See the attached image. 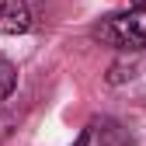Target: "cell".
<instances>
[{
  "mask_svg": "<svg viewBox=\"0 0 146 146\" xmlns=\"http://www.w3.org/2000/svg\"><path fill=\"white\" fill-rule=\"evenodd\" d=\"M98 143H101V146H132L129 132H125L118 122H111V118L101 122V129H98Z\"/></svg>",
  "mask_w": 146,
  "mask_h": 146,
  "instance_id": "3957f363",
  "label": "cell"
},
{
  "mask_svg": "<svg viewBox=\"0 0 146 146\" xmlns=\"http://www.w3.org/2000/svg\"><path fill=\"white\" fill-rule=\"evenodd\" d=\"M94 38L118 52L146 49V7H129L122 14H108L104 21L94 25Z\"/></svg>",
  "mask_w": 146,
  "mask_h": 146,
  "instance_id": "6da1fadb",
  "label": "cell"
},
{
  "mask_svg": "<svg viewBox=\"0 0 146 146\" xmlns=\"http://www.w3.org/2000/svg\"><path fill=\"white\" fill-rule=\"evenodd\" d=\"M28 28H31V7L25 0H0V31L25 35Z\"/></svg>",
  "mask_w": 146,
  "mask_h": 146,
  "instance_id": "7a4b0ae2",
  "label": "cell"
},
{
  "mask_svg": "<svg viewBox=\"0 0 146 146\" xmlns=\"http://www.w3.org/2000/svg\"><path fill=\"white\" fill-rule=\"evenodd\" d=\"M136 77V66L132 63H115L111 73H108V84H122V80H132Z\"/></svg>",
  "mask_w": 146,
  "mask_h": 146,
  "instance_id": "5b68a950",
  "label": "cell"
},
{
  "mask_svg": "<svg viewBox=\"0 0 146 146\" xmlns=\"http://www.w3.org/2000/svg\"><path fill=\"white\" fill-rule=\"evenodd\" d=\"M14 87H17V66L0 56V101H7L14 94Z\"/></svg>",
  "mask_w": 146,
  "mask_h": 146,
  "instance_id": "277c9868",
  "label": "cell"
}]
</instances>
